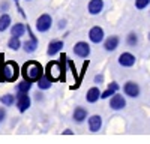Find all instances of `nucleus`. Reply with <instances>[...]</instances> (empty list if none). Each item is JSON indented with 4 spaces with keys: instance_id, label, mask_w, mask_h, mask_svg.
Listing matches in <instances>:
<instances>
[{
    "instance_id": "nucleus-21",
    "label": "nucleus",
    "mask_w": 150,
    "mask_h": 144,
    "mask_svg": "<svg viewBox=\"0 0 150 144\" xmlns=\"http://www.w3.org/2000/svg\"><path fill=\"white\" fill-rule=\"evenodd\" d=\"M32 86H33V83H32V81L24 80V78H23V81H20V83L17 84V86H15V92L29 93V92H30V89H32Z\"/></svg>"
},
{
    "instance_id": "nucleus-8",
    "label": "nucleus",
    "mask_w": 150,
    "mask_h": 144,
    "mask_svg": "<svg viewBox=\"0 0 150 144\" xmlns=\"http://www.w3.org/2000/svg\"><path fill=\"white\" fill-rule=\"evenodd\" d=\"M89 39L92 44H102L104 39H105V32L102 27L99 26H93L90 30H89Z\"/></svg>"
},
{
    "instance_id": "nucleus-1",
    "label": "nucleus",
    "mask_w": 150,
    "mask_h": 144,
    "mask_svg": "<svg viewBox=\"0 0 150 144\" xmlns=\"http://www.w3.org/2000/svg\"><path fill=\"white\" fill-rule=\"evenodd\" d=\"M5 56L0 54V83H14L21 75L20 66L14 60H8L3 63Z\"/></svg>"
},
{
    "instance_id": "nucleus-7",
    "label": "nucleus",
    "mask_w": 150,
    "mask_h": 144,
    "mask_svg": "<svg viewBox=\"0 0 150 144\" xmlns=\"http://www.w3.org/2000/svg\"><path fill=\"white\" fill-rule=\"evenodd\" d=\"M125 107H126V99H125V96L116 92L110 98V108L114 110V111H120V110H123Z\"/></svg>"
},
{
    "instance_id": "nucleus-24",
    "label": "nucleus",
    "mask_w": 150,
    "mask_h": 144,
    "mask_svg": "<svg viewBox=\"0 0 150 144\" xmlns=\"http://www.w3.org/2000/svg\"><path fill=\"white\" fill-rule=\"evenodd\" d=\"M126 44L129 47H137V44H138V35L135 32H129L126 36Z\"/></svg>"
},
{
    "instance_id": "nucleus-11",
    "label": "nucleus",
    "mask_w": 150,
    "mask_h": 144,
    "mask_svg": "<svg viewBox=\"0 0 150 144\" xmlns=\"http://www.w3.org/2000/svg\"><path fill=\"white\" fill-rule=\"evenodd\" d=\"M104 50L108 51V53H112V51H116L117 50V47L120 45V38L117 35H111L108 36L107 39H104Z\"/></svg>"
},
{
    "instance_id": "nucleus-4",
    "label": "nucleus",
    "mask_w": 150,
    "mask_h": 144,
    "mask_svg": "<svg viewBox=\"0 0 150 144\" xmlns=\"http://www.w3.org/2000/svg\"><path fill=\"white\" fill-rule=\"evenodd\" d=\"M51 26H53V17L50 15V14L39 15V17H38V20H36V23H35V27H36V30L39 32V33L48 32L50 29H51Z\"/></svg>"
},
{
    "instance_id": "nucleus-19",
    "label": "nucleus",
    "mask_w": 150,
    "mask_h": 144,
    "mask_svg": "<svg viewBox=\"0 0 150 144\" xmlns=\"http://www.w3.org/2000/svg\"><path fill=\"white\" fill-rule=\"evenodd\" d=\"M11 26H12L11 15L6 14V12H2V15H0V32H6Z\"/></svg>"
},
{
    "instance_id": "nucleus-22",
    "label": "nucleus",
    "mask_w": 150,
    "mask_h": 144,
    "mask_svg": "<svg viewBox=\"0 0 150 144\" xmlns=\"http://www.w3.org/2000/svg\"><path fill=\"white\" fill-rule=\"evenodd\" d=\"M0 102H2L3 107H12V105L17 102V96L15 95H11V93H6L3 96H0Z\"/></svg>"
},
{
    "instance_id": "nucleus-17",
    "label": "nucleus",
    "mask_w": 150,
    "mask_h": 144,
    "mask_svg": "<svg viewBox=\"0 0 150 144\" xmlns=\"http://www.w3.org/2000/svg\"><path fill=\"white\" fill-rule=\"evenodd\" d=\"M87 116H89V113H87V110L84 107H75V110L72 113V117H74V122H77V123H83L84 120L87 119Z\"/></svg>"
},
{
    "instance_id": "nucleus-12",
    "label": "nucleus",
    "mask_w": 150,
    "mask_h": 144,
    "mask_svg": "<svg viewBox=\"0 0 150 144\" xmlns=\"http://www.w3.org/2000/svg\"><path fill=\"white\" fill-rule=\"evenodd\" d=\"M117 62H119V65L120 66H123V68H132L134 65H135V62H137V57L132 54V53H122L120 56H119V59H117Z\"/></svg>"
},
{
    "instance_id": "nucleus-9",
    "label": "nucleus",
    "mask_w": 150,
    "mask_h": 144,
    "mask_svg": "<svg viewBox=\"0 0 150 144\" xmlns=\"http://www.w3.org/2000/svg\"><path fill=\"white\" fill-rule=\"evenodd\" d=\"M123 93L129 96V98H138L140 93H141V89L138 86V83L135 81H126L123 86Z\"/></svg>"
},
{
    "instance_id": "nucleus-29",
    "label": "nucleus",
    "mask_w": 150,
    "mask_h": 144,
    "mask_svg": "<svg viewBox=\"0 0 150 144\" xmlns=\"http://www.w3.org/2000/svg\"><path fill=\"white\" fill-rule=\"evenodd\" d=\"M5 119H6V110L3 107H0V122H3Z\"/></svg>"
},
{
    "instance_id": "nucleus-20",
    "label": "nucleus",
    "mask_w": 150,
    "mask_h": 144,
    "mask_svg": "<svg viewBox=\"0 0 150 144\" xmlns=\"http://www.w3.org/2000/svg\"><path fill=\"white\" fill-rule=\"evenodd\" d=\"M38 83V87H39V90H48V89H51V86H53V80H50L45 74L39 78V80H38L36 81Z\"/></svg>"
},
{
    "instance_id": "nucleus-14",
    "label": "nucleus",
    "mask_w": 150,
    "mask_h": 144,
    "mask_svg": "<svg viewBox=\"0 0 150 144\" xmlns=\"http://www.w3.org/2000/svg\"><path fill=\"white\" fill-rule=\"evenodd\" d=\"M87 11L90 15H99L104 11V0H90L87 5Z\"/></svg>"
},
{
    "instance_id": "nucleus-23",
    "label": "nucleus",
    "mask_w": 150,
    "mask_h": 144,
    "mask_svg": "<svg viewBox=\"0 0 150 144\" xmlns=\"http://www.w3.org/2000/svg\"><path fill=\"white\" fill-rule=\"evenodd\" d=\"M8 47H9V50H14V51H18L20 48L23 47L20 38H17V36H11L9 41H8Z\"/></svg>"
},
{
    "instance_id": "nucleus-15",
    "label": "nucleus",
    "mask_w": 150,
    "mask_h": 144,
    "mask_svg": "<svg viewBox=\"0 0 150 144\" xmlns=\"http://www.w3.org/2000/svg\"><path fill=\"white\" fill-rule=\"evenodd\" d=\"M62 50H63V41H59V39H56V41H51V42L48 44L47 54H48L50 57H53V56L59 54Z\"/></svg>"
},
{
    "instance_id": "nucleus-27",
    "label": "nucleus",
    "mask_w": 150,
    "mask_h": 144,
    "mask_svg": "<svg viewBox=\"0 0 150 144\" xmlns=\"http://www.w3.org/2000/svg\"><path fill=\"white\" fill-rule=\"evenodd\" d=\"M93 81H95V84H99V86H101V84L104 83V75H102V74H98V75H95Z\"/></svg>"
},
{
    "instance_id": "nucleus-26",
    "label": "nucleus",
    "mask_w": 150,
    "mask_h": 144,
    "mask_svg": "<svg viewBox=\"0 0 150 144\" xmlns=\"http://www.w3.org/2000/svg\"><path fill=\"white\" fill-rule=\"evenodd\" d=\"M114 93H116L114 90H111V89H108V87H107V90H104V92L101 93V99H110Z\"/></svg>"
},
{
    "instance_id": "nucleus-35",
    "label": "nucleus",
    "mask_w": 150,
    "mask_h": 144,
    "mask_svg": "<svg viewBox=\"0 0 150 144\" xmlns=\"http://www.w3.org/2000/svg\"><path fill=\"white\" fill-rule=\"evenodd\" d=\"M26 2H30V0H26Z\"/></svg>"
},
{
    "instance_id": "nucleus-3",
    "label": "nucleus",
    "mask_w": 150,
    "mask_h": 144,
    "mask_svg": "<svg viewBox=\"0 0 150 144\" xmlns=\"http://www.w3.org/2000/svg\"><path fill=\"white\" fill-rule=\"evenodd\" d=\"M65 66L62 65V62H57V60H51L48 62L45 66V75L53 80V81H59L65 78Z\"/></svg>"
},
{
    "instance_id": "nucleus-6",
    "label": "nucleus",
    "mask_w": 150,
    "mask_h": 144,
    "mask_svg": "<svg viewBox=\"0 0 150 144\" xmlns=\"http://www.w3.org/2000/svg\"><path fill=\"white\" fill-rule=\"evenodd\" d=\"M27 33L30 35V39L29 41H26L23 44V50L26 51L27 54H32V53H35L36 50H38V45H39V41H38V38L33 35V32H32V29L27 26Z\"/></svg>"
},
{
    "instance_id": "nucleus-30",
    "label": "nucleus",
    "mask_w": 150,
    "mask_h": 144,
    "mask_svg": "<svg viewBox=\"0 0 150 144\" xmlns=\"http://www.w3.org/2000/svg\"><path fill=\"white\" fill-rule=\"evenodd\" d=\"M0 9H2V12H6L9 9V3L8 2H3L2 5H0Z\"/></svg>"
},
{
    "instance_id": "nucleus-13",
    "label": "nucleus",
    "mask_w": 150,
    "mask_h": 144,
    "mask_svg": "<svg viewBox=\"0 0 150 144\" xmlns=\"http://www.w3.org/2000/svg\"><path fill=\"white\" fill-rule=\"evenodd\" d=\"M87 126H89V131H90V132L101 131V128H102V117L99 116V114L90 116L89 120H87Z\"/></svg>"
},
{
    "instance_id": "nucleus-33",
    "label": "nucleus",
    "mask_w": 150,
    "mask_h": 144,
    "mask_svg": "<svg viewBox=\"0 0 150 144\" xmlns=\"http://www.w3.org/2000/svg\"><path fill=\"white\" fill-rule=\"evenodd\" d=\"M63 134H66V135H72V131H71V129H66Z\"/></svg>"
},
{
    "instance_id": "nucleus-10",
    "label": "nucleus",
    "mask_w": 150,
    "mask_h": 144,
    "mask_svg": "<svg viewBox=\"0 0 150 144\" xmlns=\"http://www.w3.org/2000/svg\"><path fill=\"white\" fill-rule=\"evenodd\" d=\"M90 45L87 44V42H84V41H80V42H77L74 45V53H75V56L77 57H80V59H87L90 56Z\"/></svg>"
},
{
    "instance_id": "nucleus-16",
    "label": "nucleus",
    "mask_w": 150,
    "mask_h": 144,
    "mask_svg": "<svg viewBox=\"0 0 150 144\" xmlns=\"http://www.w3.org/2000/svg\"><path fill=\"white\" fill-rule=\"evenodd\" d=\"M101 90H99V87H90L89 90H87V93H86V101L89 102V104H95V102H98L99 99H101Z\"/></svg>"
},
{
    "instance_id": "nucleus-31",
    "label": "nucleus",
    "mask_w": 150,
    "mask_h": 144,
    "mask_svg": "<svg viewBox=\"0 0 150 144\" xmlns=\"http://www.w3.org/2000/svg\"><path fill=\"white\" fill-rule=\"evenodd\" d=\"M66 27V21L65 20H60L59 21V29H65Z\"/></svg>"
},
{
    "instance_id": "nucleus-5",
    "label": "nucleus",
    "mask_w": 150,
    "mask_h": 144,
    "mask_svg": "<svg viewBox=\"0 0 150 144\" xmlns=\"http://www.w3.org/2000/svg\"><path fill=\"white\" fill-rule=\"evenodd\" d=\"M17 108H18V111L20 113H26L30 105H32V99H30V96L29 93H23V92H17Z\"/></svg>"
},
{
    "instance_id": "nucleus-28",
    "label": "nucleus",
    "mask_w": 150,
    "mask_h": 144,
    "mask_svg": "<svg viewBox=\"0 0 150 144\" xmlns=\"http://www.w3.org/2000/svg\"><path fill=\"white\" fill-rule=\"evenodd\" d=\"M108 89H111V90H114V92H119V89H120V86L116 83V81H111V83H108Z\"/></svg>"
},
{
    "instance_id": "nucleus-32",
    "label": "nucleus",
    "mask_w": 150,
    "mask_h": 144,
    "mask_svg": "<svg viewBox=\"0 0 150 144\" xmlns=\"http://www.w3.org/2000/svg\"><path fill=\"white\" fill-rule=\"evenodd\" d=\"M35 98H36V101H42V93H41V92H38Z\"/></svg>"
},
{
    "instance_id": "nucleus-34",
    "label": "nucleus",
    "mask_w": 150,
    "mask_h": 144,
    "mask_svg": "<svg viewBox=\"0 0 150 144\" xmlns=\"http://www.w3.org/2000/svg\"><path fill=\"white\" fill-rule=\"evenodd\" d=\"M14 2H15V3H17V2H18V0H14Z\"/></svg>"
},
{
    "instance_id": "nucleus-18",
    "label": "nucleus",
    "mask_w": 150,
    "mask_h": 144,
    "mask_svg": "<svg viewBox=\"0 0 150 144\" xmlns=\"http://www.w3.org/2000/svg\"><path fill=\"white\" fill-rule=\"evenodd\" d=\"M27 32V26L23 23H15L14 26H11V36H17V38H23Z\"/></svg>"
},
{
    "instance_id": "nucleus-25",
    "label": "nucleus",
    "mask_w": 150,
    "mask_h": 144,
    "mask_svg": "<svg viewBox=\"0 0 150 144\" xmlns=\"http://www.w3.org/2000/svg\"><path fill=\"white\" fill-rule=\"evenodd\" d=\"M150 5V0H135V9L143 11Z\"/></svg>"
},
{
    "instance_id": "nucleus-2",
    "label": "nucleus",
    "mask_w": 150,
    "mask_h": 144,
    "mask_svg": "<svg viewBox=\"0 0 150 144\" xmlns=\"http://www.w3.org/2000/svg\"><path fill=\"white\" fill-rule=\"evenodd\" d=\"M45 74V69L42 68V65L36 60H29L23 65L21 68V75L24 80H29L32 83H36L42 75Z\"/></svg>"
}]
</instances>
